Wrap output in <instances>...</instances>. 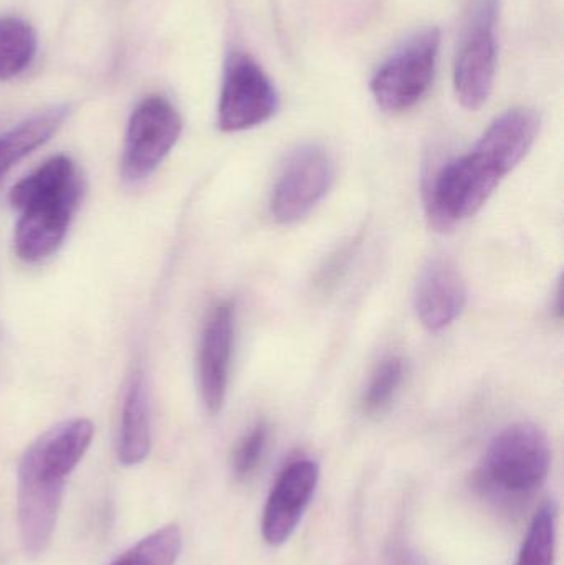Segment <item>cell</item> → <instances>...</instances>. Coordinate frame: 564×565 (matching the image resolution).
Listing matches in <instances>:
<instances>
[{
	"label": "cell",
	"mask_w": 564,
	"mask_h": 565,
	"mask_svg": "<svg viewBox=\"0 0 564 565\" xmlns=\"http://www.w3.org/2000/svg\"><path fill=\"white\" fill-rule=\"evenodd\" d=\"M181 551V530L178 524H168L129 547L111 565H175Z\"/></svg>",
	"instance_id": "17"
},
{
	"label": "cell",
	"mask_w": 564,
	"mask_h": 565,
	"mask_svg": "<svg viewBox=\"0 0 564 565\" xmlns=\"http://www.w3.org/2000/svg\"><path fill=\"white\" fill-rule=\"evenodd\" d=\"M556 524L558 510L550 501L533 516L517 565H555Z\"/></svg>",
	"instance_id": "18"
},
{
	"label": "cell",
	"mask_w": 564,
	"mask_h": 565,
	"mask_svg": "<svg viewBox=\"0 0 564 565\" xmlns=\"http://www.w3.org/2000/svg\"><path fill=\"white\" fill-rule=\"evenodd\" d=\"M95 427L72 418L40 435L23 454L17 473V497L39 503H62L66 478L92 445Z\"/></svg>",
	"instance_id": "3"
},
{
	"label": "cell",
	"mask_w": 564,
	"mask_h": 565,
	"mask_svg": "<svg viewBox=\"0 0 564 565\" xmlns=\"http://www.w3.org/2000/svg\"><path fill=\"white\" fill-rule=\"evenodd\" d=\"M350 257H353V252H351V247H343L330 262H328L327 268L321 271L320 275V285L328 288L330 285H334L338 281V278L343 274L344 268L348 267V260Z\"/></svg>",
	"instance_id": "21"
},
{
	"label": "cell",
	"mask_w": 564,
	"mask_h": 565,
	"mask_svg": "<svg viewBox=\"0 0 564 565\" xmlns=\"http://www.w3.org/2000/svg\"><path fill=\"white\" fill-rule=\"evenodd\" d=\"M333 175V162L324 149L310 145L291 152L272 194V217L284 225L307 217L330 191Z\"/></svg>",
	"instance_id": "8"
},
{
	"label": "cell",
	"mask_w": 564,
	"mask_h": 565,
	"mask_svg": "<svg viewBox=\"0 0 564 565\" xmlns=\"http://www.w3.org/2000/svg\"><path fill=\"white\" fill-rule=\"evenodd\" d=\"M401 381H403V361L400 358H390L383 361L368 385L363 398L364 411L368 414H374V412L386 407L396 394Z\"/></svg>",
	"instance_id": "19"
},
{
	"label": "cell",
	"mask_w": 564,
	"mask_h": 565,
	"mask_svg": "<svg viewBox=\"0 0 564 565\" xmlns=\"http://www.w3.org/2000/svg\"><path fill=\"white\" fill-rule=\"evenodd\" d=\"M550 467L545 431L533 424H513L490 441L477 478L490 497L526 498L545 483Z\"/></svg>",
	"instance_id": "2"
},
{
	"label": "cell",
	"mask_w": 564,
	"mask_h": 565,
	"mask_svg": "<svg viewBox=\"0 0 564 565\" xmlns=\"http://www.w3.org/2000/svg\"><path fill=\"white\" fill-rule=\"evenodd\" d=\"M539 132L540 116L535 109L513 108L489 126L476 148L510 174L529 154Z\"/></svg>",
	"instance_id": "13"
},
{
	"label": "cell",
	"mask_w": 564,
	"mask_h": 565,
	"mask_svg": "<svg viewBox=\"0 0 564 565\" xmlns=\"http://www.w3.org/2000/svg\"><path fill=\"white\" fill-rule=\"evenodd\" d=\"M506 175L489 156L477 148L444 166L430 185L427 201L434 227L444 231L476 215Z\"/></svg>",
	"instance_id": "4"
},
{
	"label": "cell",
	"mask_w": 564,
	"mask_h": 565,
	"mask_svg": "<svg viewBox=\"0 0 564 565\" xmlns=\"http://www.w3.org/2000/svg\"><path fill=\"white\" fill-rule=\"evenodd\" d=\"M439 49L440 32L436 26L421 30L404 42L371 82L377 106L387 113H403L416 106L433 85Z\"/></svg>",
	"instance_id": "5"
},
{
	"label": "cell",
	"mask_w": 564,
	"mask_h": 565,
	"mask_svg": "<svg viewBox=\"0 0 564 565\" xmlns=\"http://www.w3.org/2000/svg\"><path fill=\"white\" fill-rule=\"evenodd\" d=\"M496 72V7L490 3L477 15L454 68V89L464 108L476 111L489 102Z\"/></svg>",
	"instance_id": "9"
},
{
	"label": "cell",
	"mask_w": 564,
	"mask_h": 565,
	"mask_svg": "<svg viewBox=\"0 0 564 565\" xmlns=\"http://www.w3.org/2000/svg\"><path fill=\"white\" fill-rule=\"evenodd\" d=\"M68 115L70 106H50L0 136V184L13 166L45 145L62 128Z\"/></svg>",
	"instance_id": "14"
},
{
	"label": "cell",
	"mask_w": 564,
	"mask_h": 565,
	"mask_svg": "<svg viewBox=\"0 0 564 565\" xmlns=\"http://www.w3.org/2000/svg\"><path fill=\"white\" fill-rule=\"evenodd\" d=\"M277 109V89L257 60L248 53H232L219 99V128L224 132L247 131L264 125Z\"/></svg>",
	"instance_id": "7"
},
{
	"label": "cell",
	"mask_w": 564,
	"mask_h": 565,
	"mask_svg": "<svg viewBox=\"0 0 564 565\" xmlns=\"http://www.w3.org/2000/svg\"><path fill=\"white\" fill-rule=\"evenodd\" d=\"M181 131V116L168 99L162 96L142 99L132 111L126 129L123 178L128 182L151 178L174 148Z\"/></svg>",
	"instance_id": "6"
},
{
	"label": "cell",
	"mask_w": 564,
	"mask_h": 565,
	"mask_svg": "<svg viewBox=\"0 0 564 565\" xmlns=\"http://www.w3.org/2000/svg\"><path fill=\"white\" fill-rule=\"evenodd\" d=\"M234 308L222 302L209 316L199 348V387L211 414L221 412L227 395L234 349Z\"/></svg>",
	"instance_id": "11"
},
{
	"label": "cell",
	"mask_w": 564,
	"mask_h": 565,
	"mask_svg": "<svg viewBox=\"0 0 564 565\" xmlns=\"http://www.w3.org/2000/svg\"><path fill=\"white\" fill-rule=\"evenodd\" d=\"M151 450V415L142 374H136L123 404L118 435V460L125 467H135L148 458Z\"/></svg>",
	"instance_id": "15"
},
{
	"label": "cell",
	"mask_w": 564,
	"mask_h": 565,
	"mask_svg": "<svg viewBox=\"0 0 564 565\" xmlns=\"http://www.w3.org/2000/svg\"><path fill=\"white\" fill-rule=\"evenodd\" d=\"M318 480L320 467L317 461L301 458L285 467L265 504L262 520L265 543L281 546L290 540L313 498Z\"/></svg>",
	"instance_id": "10"
},
{
	"label": "cell",
	"mask_w": 564,
	"mask_h": 565,
	"mask_svg": "<svg viewBox=\"0 0 564 565\" xmlns=\"http://www.w3.org/2000/svg\"><path fill=\"white\" fill-rule=\"evenodd\" d=\"M467 305V285L459 268L449 260L430 262L416 285L414 308L424 328L440 332L449 328Z\"/></svg>",
	"instance_id": "12"
},
{
	"label": "cell",
	"mask_w": 564,
	"mask_h": 565,
	"mask_svg": "<svg viewBox=\"0 0 564 565\" xmlns=\"http://www.w3.org/2000/svg\"><path fill=\"white\" fill-rule=\"evenodd\" d=\"M39 49L35 30L15 17L0 19V82L15 78L29 68Z\"/></svg>",
	"instance_id": "16"
},
{
	"label": "cell",
	"mask_w": 564,
	"mask_h": 565,
	"mask_svg": "<svg viewBox=\"0 0 564 565\" xmlns=\"http://www.w3.org/2000/svg\"><path fill=\"white\" fill-rule=\"evenodd\" d=\"M268 445V427L265 422H258L241 441H238L237 448L234 451V458H232V468H234L235 477L245 480L251 477L258 465L262 463L265 450Z\"/></svg>",
	"instance_id": "20"
},
{
	"label": "cell",
	"mask_w": 564,
	"mask_h": 565,
	"mask_svg": "<svg viewBox=\"0 0 564 565\" xmlns=\"http://www.w3.org/2000/svg\"><path fill=\"white\" fill-rule=\"evenodd\" d=\"M83 182L75 162L55 156L17 182L10 204L19 212L13 231V250L26 264L52 257L65 241L78 211Z\"/></svg>",
	"instance_id": "1"
}]
</instances>
